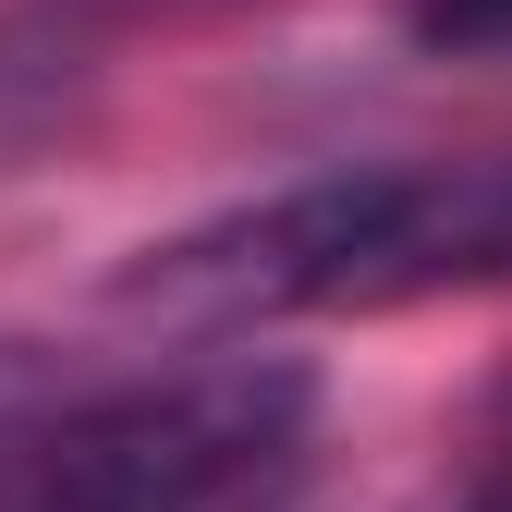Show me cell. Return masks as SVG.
Listing matches in <instances>:
<instances>
[{"label":"cell","instance_id":"7a4b0ae2","mask_svg":"<svg viewBox=\"0 0 512 512\" xmlns=\"http://www.w3.org/2000/svg\"><path fill=\"white\" fill-rule=\"evenodd\" d=\"M317 452V378L293 354H220L135 378L49 427H0V512H293Z\"/></svg>","mask_w":512,"mask_h":512},{"label":"cell","instance_id":"277c9868","mask_svg":"<svg viewBox=\"0 0 512 512\" xmlns=\"http://www.w3.org/2000/svg\"><path fill=\"white\" fill-rule=\"evenodd\" d=\"M49 391V366H37V342H0V427H13L25 403Z\"/></svg>","mask_w":512,"mask_h":512},{"label":"cell","instance_id":"3957f363","mask_svg":"<svg viewBox=\"0 0 512 512\" xmlns=\"http://www.w3.org/2000/svg\"><path fill=\"white\" fill-rule=\"evenodd\" d=\"M403 25L439 61H512V0H403Z\"/></svg>","mask_w":512,"mask_h":512},{"label":"cell","instance_id":"6da1fadb","mask_svg":"<svg viewBox=\"0 0 512 512\" xmlns=\"http://www.w3.org/2000/svg\"><path fill=\"white\" fill-rule=\"evenodd\" d=\"M464 281H512V159H391L293 183L183 244H147L110 305L171 330H256L305 305H415Z\"/></svg>","mask_w":512,"mask_h":512}]
</instances>
